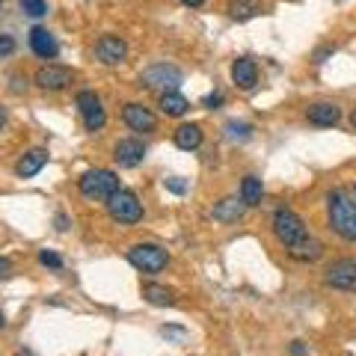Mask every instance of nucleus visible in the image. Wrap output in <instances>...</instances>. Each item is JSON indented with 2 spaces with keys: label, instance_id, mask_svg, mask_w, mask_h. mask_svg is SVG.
Segmentation results:
<instances>
[{
  "label": "nucleus",
  "instance_id": "1",
  "mask_svg": "<svg viewBox=\"0 0 356 356\" xmlns=\"http://www.w3.org/2000/svg\"><path fill=\"white\" fill-rule=\"evenodd\" d=\"M327 217H330V229L341 241H350V243L356 241V202L344 191L327 193Z\"/></svg>",
  "mask_w": 356,
  "mask_h": 356
},
{
  "label": "nucleus",
  "instance_id": "2",
  "mask_svg": "<svg viewBox=\"0 0 356 356\" xmlns=\"http://www.w3.org/2000/svg\"><path fill=\"white\" fill-rule=\"evenodd\" d=\"M270 229H273V238L280 241L285 250H294L297 243H303L309 238L306 220L291 208H276L270 217Z\"/></svg>",
  "mask_w": 356,
  "mask_h": 356
},
{
  "label": "nucleus",
  "instance_id": "3",
  "mask_svg": "<svg viewBox=\"0 0 356 356\" xmlns=\"http://www.w3.org/2000/svg\"><path fill=\"white\" fill-rule=\"evenodd\" d=\"M77 191L83 199H110L119 191V178L113 170H89L81 175Z\"/></svg>",
  "mask_w": 356,
  "mask_h": 356
},
{
  "label": "nucleus",
  "instance_id": "4",
  "mask_svg": "<svg viewBox=\"0 0 356 356\" xmlns=\"http://www.w3.org/2000/svg\"><path fill=\"white\" fill-rule=\"evenodd\" d=\"M181 81H184V74L172 63H154V65H149V69L140 74V86L158 89L161 95L163 92H175V89L181 86Z\"/></svg>",
  "mask_w": 356,
  "mask_h": 356
},
{
  "label": "nucleus",
  "instance_id": "5",
  "mask_svg": "<svg viewBox=\"0 0 356 356\" xmlns=\"http://www.w3.org/2000/svg\"><path fill=\"white\" fill-rule=\"evenodd\" d=\"M107 214L113 217L116 222H125V226H134V222L143 220V202L137 199V193L131 191H119L107 199Z\"/></svg>",
  "mask_w": 356,
  "mask_h": 356
},
{
  "label": "nucleus",
  "instance_id": "6",
  "mask_svg": "<svg viewBox=\"0 0 356 356\" xmlns=\"http://www.w3.org/2000/svg\"><path fill=\"white\" fill-rule=\"evenodd\" d=\"M128 261L143 273H161L170 264V252L161 250L158 243H137L128 250Z\"/></svg>",
  "mask_w": 356,
  "mask_h": 356
},
{
  "label": "nucleus",
  "instance_id": "7",
  "mask_svg": "<svg viewBox=\"0 0 356 356\" xmlns=\"http://www.w3.org/2000/svg\"><path fill=\"white\" fill-rule=\"evenodd\" d=\"M77 110H81V116H83L86 131H102L104 128L107 113H104V107H102V98H98L92 89H83V92H77Z\"/></svg>",
  "mask_w": 356,
  "mask_h": 356
},
{
  "label": "nucleus",
  "instance_id": "8",
  "mask_svg": "<svg viewBox=\"0 0 356 356\" xmlns=\"http://www.w3.org/2000/svg\"><path fill=\"white\" fill-rule=\"evenodd\" d=\"M125 57H128V42L122 36L107 33V36L95 42V60L102 65H119V63H125Z\"/></svg>",
  "mask_w": 356,
  "mask_h": 356
},
{
  "label": "nucleus",
  "instance_id": "9",
  "mask_svg": "<svg viewBox=\"0 0 356 356\" xmlns=\"http://www.w3.org/2000/svg\"><path fill=\"white\" fill-rule=\"evenodd\" d=\"M324 282L330 288H341V291H350V288H356V259L332 261L324 270Z\"/></svg>",
  "mask_w": 356,
  "mask_h": 356
},
{
  "label": "nucleus",
  "instance_id": "10",
  "mask_svg": "<svg viewBox=\"0 0 356 356\" xmlns=\"http://www.w3.org/2000/svg\"><path fill=\"white\" fill-rule=\"evenodd\" d=\"M74 81L72 69H65V65H42L36 72V86L44 89V92H60Z\"/></svg>",
  "mask_w": 356,
  "mask_h": 356
},
{
  "label": "nucleus",
  "instance_id": "11",
  "mask_svg": "<svg viewBox=\"0 0 356 356\" xmlns=\"http://www.w3.org/2000/svg\"><path fill=\"white\" fill-rule=\"evenodd\" d=\"M122 119H125V125L131 131H137V134H152L154 128H158V119H154V113L149 107L137 104V102L125 104V110H122Z\"/></svg>",
  "mask_w": 356,
  "mask_h": 356
},
{
  "label": "nucleus",
  "instance_id": "12",
  "mask_svg": "<svg viewBox=\"0 0 356 356\" xmlns=\"http://www.w3.org/2000/svg\"><path fill=\"white\" fill-rule=\"evenodd\" d=\"M113 158L122 170H134V166H140L143 158H146V146L137 140V137H128V140H119L116 149H113Z\"/></svg>",
  "mask_w": 356,
  "mask_h": 356
},
{
  "label": "nucleus",
  "instance_id": "13",
  "mask_svg": "<svg viewBox=\"0 0 356 356\" xmlns=\"http://www.w3.org/2000/svg\"><path fill=\"white\" fill-rule=\"evenodd\" d=\"M306 119L318 128H332V125L341 122V107L332 104V102H318V104H312L306 110Z\"/></svg>",
  "mask_w": 356,
  "mask_h": 356
},
{
  "label": "nucleus",
  "instance_id": "14",
  "mask_svg": "<svg viewBox=\"0 0 356 356\" xmlns=\"http://www.w3.org/2000/svg\"><path fill=\"white\" fill-rule=\"evenodd\" d=\"M30 51L42 60H54L60 54V44L54 39V33H48L44 27H33L30 30Z\"/></svg>",
  "mask_w": 356,
  "mask_h": 356
},
{
  "label": "nucleus",
  "instance_id": "15",
  "mask_svg": "<svg viewBox=\"0 0 356 356\" xmlns=\"http://www.w3.org/2000/svg\"><path fill=\"white\" fill-rule=\"evenodd\" d=\"M232 81H235V86H241L243 92H250V89H255V83H259V65L250 57L235 60L232 63Z\"/></svg>",
  "mask_w": 356,
  "mask_h": 356
},
{
  "label": "nucleus",
  "instance_id": "16",
  "mask_svg": "<svg viewBox=\"0 0 356 356\" xmlns=\"http://www.w3.org/2000/svg\"><path fill=\"white\" fill-rule=\"evenodd\" d=\"M243 211H247V205H243L241 196H226L211 208V217H214L217 222H238L243 217Z\"/></svg>",
  "mask_w": 356,
  "mask_h": 356
},
{
  "label": "nucleus",
  "instance_id": "17",
  "mask_svg": "<svg viewBox=\"0 0 356 356\" xmlns=\"http://www.w3.org/2000/svg\"><path fill=\"white\" fill-rule=\"evenodd\" d=\"M48 163V152L44 149H30L21 154V161L15 163V175L18 178H33L36 172H42V166Z\"/></svg>",
  "mask_w": 356,
  "mask_h": 356
},
{
  "label": "nucleus",
  "instance_id": "18",
  "mask_svg": "<svg viewBox=\"0 0 356 356\" xmlns=\"http://www.w3.org/2000/svg\"><path fill=\"white\" fill-rule=\"evenodd\" d=\"M172 140H175V146H178V149L193 152V149L202 146V128L193 125V122H191V125H178L175 134H172Z\"/></svg>",
  "mask_w": 356,
  "mask_h": 356
},
{
  "label": "nucleus",
  "instance_id": "19",
  "mask_svg": "<svg viewBox=\"0 0 356 356\" xmlns=\"http://www.w3.org/2000/svg\"><path fill=\"white\" fill-rule=\"evenodd\" d=\"M288 255H291L294 261H318L321 255H324V243L309 235L303 243H297L294 250H288Z\"/></svg>",
  "mask_w": 356,
  "mask_h": 356
},
{
  "label": "nucleus",
  "instance_id": "20",
  "mask_svg": "<svg viewBox=\"0 0 356 356\" xmlns=\"http://www.w3.org/2000/svg\"><path fill=\"white\" fill-rule=\"evenodd\" d=\"M261 196H264V187H261V178L259 175H243L241 181V199L247 208L261 205Z\"/></svg>",
  "mask_w": 356,
  "mask_h": 356
},
{
  "label": "nucleus",
  "instance_id": "21",
  "mask_svg": "<svg viewBox=\"0 0 356 356\" xmlns=\"http://www.w3.org/2000/svg\"><path fill=\"white\" fill-rule=\"evenodd\" d=\"M191 110V102L178 92H163L161 95V113L163 116H184Z\"/></svg>",
  "mask_w": 356,
  "mask_h": 356
},
{
  "label": "nucleus",
  "instance_id": "22",
  "mask_svg": "<svg viewBox=\"0 0 356 356\" xmlns=\"http://www.w3.org/2000/svg\"><path fill=\"white\" fill-rule=\"evenodd\" d=\"M261 13V0H232L229 3V15L235 21H250Z\"/></svg>",
  "mask_w": 356,
  "mask_h": 356
},
{
  "label": "nucleus",
  "instance_id": "23",
  "mask_svg": "<svg viewBox=\"0 0 356 356\" xmlns=\"http://www.w3.org/2000/svg\"><path fill=\"white\" fill-rule=\"evenodd\" d=\"M143 297H146L152 306H172V303H175V297H172V291H170V288H163V285H154V282L143 285Z\"/></svg>",
  "mask_w": 356,
  "mask_h": 356
},
{
  "label": "nucleus",
  "instance_id": "24",
  "mask_svg": "<svg viewBox=\"0 0 356 356\" xmlns=\"http://www.w3.org/2000/svg\"><path fill=\"white\" fill-rule=\"evenodd\" d=\"M21 9H24V15H30V18L48 15V3H44V0H21Z\"/></svg>",
  "mask_w": 356,
  "mask_h": 356
},
{
  "label": "nucleus",
  "instance_id": "25",
  "mask_svg": "<svg viewBox=\"0 0 356 356\" xmlns=\"http://www.w3.org/2000/svg\"><path fill=\"white\" fill-rule=\"evenodd\" d=\"M39 261H42L44 267H54V270H60V267H63V259H60L57 252H51V250H42V252H39Z\"/></svg>",
  "mask_w": 356,
  "mask_h": 356
},
{
  "label": "nucleus",
  "instance_id": "26",
  "mask_svg": "<svg viewBox=\"0 0 356 356\" xmlns=\"http://www.w3.org/2000/svg\"><path fill=\"white\" fill-rule=\"evenodd\" d=\"M13 54H15V39L6 36V33H0V60L13 57Z\"/></svg>",
  "mask_w": 356,
  "mask_h": 356
},
{
  "label": "nucleus",
  "instance_id": "27",
  "mask_svg": "<svg viewBox=\"0 0 356 356\" xmlns=\"http://www.w3.org/2000/svg\"><path fill=\"white\" fill-rule=\"evenodd\" d=\"M166 187H170L172 193H184L187 191V184L181 181V178H166Z\"/></svg>",
  "mask_w": 356,
  "mask_h": 356
},
{
  "label": "nucleus",
  "instance_id": "28",
  "mask_svg": "<svg viewBox=\"0 0 356 356\" xmlns=\"http://www.w3.org/2000/svg\"><path fill=\"white\" fill-rule=\"evenodd\" d=\"M9 276H13V261L0 255V280H9Z\"/></svg>",
  "mask_w": 356,
  "mask_h": 356
},
{
  "label": "nucleus",
  "instance_id": "29",
  "mask_svg": "<svg viewBox=\"0 0 356 356\" xmlns=\"http://www.w3.org/2000/svg\"><path fill=\"white\" fill-rule=\"evenodd\" d=\"M202 104H205L208 110H214V107H220V104H222V95H220V92H214V95H208V98H205V102H202Z\"/></svg>",
  "mask_w": 356,
  "mask_h": 356
},
{
  "label": "nucleus",
  "instance_id": "30",
  "mask_svg": "<svg viewBox=\"0 0 356 356\" xmlns=\"http://www.w3.org/2000/svg\"><path fill=\"white\" fill-rule=\"evenodd\" d=\"M288 350H291V356H309L303 341H291V348H288Z\"/></svg>",
  "mask_w": 356,
  "mask_h": 356
},
{
  "label": "nucleus",
  "instance_id": "31",
  "mask_svg": "<svg viewBox=\"0 0 356 356\" xmlns=\"http://www.w3.org/2000/svg\"><path fill=\"white\" fill-rule=\"evenodd\" d=\"M181 3H187V6H202L205 0H181Z\"/></svg>",
  "mask_w": 356,
  "mask_h": 356
},
{
  "label": "nucleus",
  "instance_id": "32",
  "mask_svg": "<svg viewBox=\"0 0 356 356\" xmlns=\"http://www.w3.org/2000/svg\"><path fill=\"white\" fill-rule=\"evenodd\" d=\"M3 125H6V110L0 107V131H3Z\"/></svg>",
  "mask_w": 356,
  "mask_h": 356
},
{
  "label": "nucleus",
  "instance_id": "33",
  "mask_svg": "<svg viewBox=\"0 0 356 356\" xmlns=\"http://www.w3.org/2000/svg\"><path fill=\"white\" fill-rule=\"evenodd\" d=\"M350 128L356 131V110H353V113H350Z\"/></svg>",
  "mask_w": 356,
  "mask_h": 356
},
{
  "label": "nucleus",
  "instance_id": "34",
  "mask_svg": "<svg viewBox=\"0 0 356 356\" xmlns=\"http://www.w3.org/2000/svg\"><path fill=\"white\" fill-rule=\"evenodd\" d=\"M6 327V318H3V312H0V330H3Z\"/></svg>",
  "mask_w": 356,
  "mask_h": 356
},
{
  "label": "nucleus",
  "instance_id": "35",
  "mask_svg": "<svg viewBox=\"0 0 356 356\" xmlns=\"http://www.w3.org/2000/svg\"><path fill=\"white\" fill-rule=\"evenodd\" d=\"M0 3H3V0H0Z\"/></svg>",
  "mask_w": 356,
  "mask_h": 356
}]
</instances>
